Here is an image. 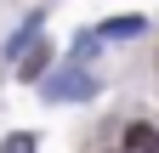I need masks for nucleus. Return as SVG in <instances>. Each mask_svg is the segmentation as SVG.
<instances>
[{
    "mask_svg": "<svg viewBox=\"0 0 159 153\" xmlns=\"http://www.w3.org/2000/svg\"><path fill=\"white\" fill-rule=\"evenodd\" d=\"M46 63H51V46H46V40H34L23 57H17V74H23V80H40V74H46Z\"/></svg>",
    "mask_w": 159,
    "mask_h": 153,
    "instance_id": "2",
    "label": "nucleus"
},
{
    "mask_svg": "<svg viewBox=\"0 0 159 153\" xmlns=\"http://www.w3.org/2000/svg\"><path fill=\"white\" fill-rule=\"evenodd\" d=\"M40 91H46V102H85V97H97V80L85 68H57V74H46L40 80Z\"/></svg>",
    "mask_w": 159,
    "mask_h": 153,
    "instance_id": "1",
    "label": "nucleus"
},
{
    "mask_svg": "<svg viewBox=\"0 0 159 153\" xmlns=\"http://www.w3.org/2000/svg\"><path fill=\"white\" fill-rule=\"evenodd\" d=\"M125 153H159V130L153 125H131L125 130Z\"/></svg>",
    "mask_w": 159,
    "mask_h": 153,
    "instance_id": "4",
    "label": "nucleus"
},
{
    "mask_svg": "<svg viewBox=\"0 0 159 153\" xmlns=\"http://www.w3.org/2000/svg\"><path fill=\"white\" fill-rule=\"evenodd\" d=\"M97 46H102V40H97V28H85V34L74 40V68H80V63H91V57H97Z\"/></svg>",
    "mask_w": 159,
    "mask_h": 153,
    "instance_id": "6",
    "label": "nucleus"
},
{
    "mask_svg": "<svg viewBox=\"0 0 159 153\" xmlns=\"http://www.w3.org/2000/svg\"><path fill=\"white\" fill-rule=\"evenodd\" d=\"M34 40H40V11H29V23H23V28H17L11 40H6V57H11V63H17V57H23V51H29Z\"/></svg>",
    "mask_w": 159,
    "mask_h": 153,
    "instance_id": "3",
    "label": "nucleus"
},
{
    "mask_svg": "<svg viewBox=\"0 0 159 153\" xmlns=\"http://www.w3.org/2000/svg\"><path fill=\"white\" fill-rule=\"evenodd\" d=\"M0 153H34V136H29V130H17V136H6Z\"/></svg>",
    "mask_w": 159,
    "mask_h": 153,
    "instance_id": "7",
    "label": "nucleus"
},
{
    "mask_svg": "<svg viewBox=\"0 0 159 153\" xmlns=\"http://www.w3.org/2000/svg\"><path fill=\"white\" fill-rule=\"evenodd\" d=\"M136 34H142V17H114L97 28V40H136Z\"/></svg>",
    "mask_w": 159,
    "mask_h": 153,
    "instance_id": "5",
    "label": "nucleus"
}]
</instances>
